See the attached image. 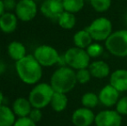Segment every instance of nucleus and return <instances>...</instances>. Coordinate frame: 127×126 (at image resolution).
<instances>
[{
	"label": "nucleus",
	"mask_w": 127,
	"mask_h": 126,
	"mask_svg": "<svg viewBox=\"0 0 127 126\" xmlns=\"http://www.w3.org/2000/svg\"><path fill=\"white\" fill-rule=\"evenodd\" d=\"M38 7L35 0H20L17 1L14 11L18 20L22 22H30L36 17Z\"/></svg>",
	"instance_id": "6e6552de"
},
{
	"label": "nucleus",
	"mask_w": 127,
	"mask_h": 126,
	"mask_svg": "<svg viewBox=\"0 0 127 126\" xmlns=\"http://www.w3.org/2000/svg\"><path fill=\"white\" fill-rule=\"evenodd\" d=\"M55 91L50 84L40 82L34 85L33 88L29 93V100L33 108L43 109L49 105Z\"/></svg>",
	"instance_id": "7ed1b4c3"
},
{
	"label": "nucleus",
	"mask_w": 127,
	"mask_h": 126,
	"mask_svg": "<svg viewBox=\"0 0 127 126\" xmlns=\"http://www.w3.org/2000/svg\"><path fill=\"white\" fill-rule=\"evenodd\" d=\"M67 104H68V99L67 94L55 92L49 105L55 112H62L67 108Z\"/></svg>",
	"instance_id": "aec40b11"
},
{
	"label": "nucleus",
	"mask_w": 127,
	"mask_h": 126,
	"mask_svg": "<svg viewBox=\"0 0 127 126\" xmlns=\"http://www.w3.org/2000/svg\"><path fill=\"white\" fill-rule=\"evenodd\" d=\"M13 126H37L36 123L30 119L29 117H24V118H18L16 120L15 124Z\"/></svg>",
	"instance_id": "cd10ccee"
},
{
	"label": "nucleus",
	"mask_w": 127,
	"mask_h": 126,
	"mask_svg": "<svg viewBox=\"0 0 127 126\" xmlns=\"http://www.w3.org/2000/svg\"><path fill=\"white\" fill-rule=\"evenodd\" d=\"M59 26L63 29H72L76 24V17L75 15L71 12H67L64 10L63 13L59 17L57 20Z\"/></svg>",
	"instance_id": "412c9836"
},
{
	"label": "nucleus",
	"mask_w": 127,
	"mask_h": 126,
	"mask_svg": "<svg viewBox=\"0 0 127 126\" xmlns=\"http://www.w3.org/2000/svg\"><path fill=\"white\" fill-rule=\"evenodd\" d=\"M3 100H4V97H3V93L1 92V90H0V105H2V104H3Z\"/></svg>",
	"instance_id": "473e14b6"
},
{
	"label": "nucleus",
	"mask_w": 127,
	"mask_h": 126,
	"mask_svg": "<svg viewBox=\"0 0 127 126\" xmlns=\"http://www.w3.org/2000/svg\"><path fill=\"white\" fill-rule=\"evenodd\" d=\"M49 84L55 92L65 94L70 93L77 84L75 71L66 66L59 67L51 75Z\"/></svg>",
	"instance_id": "f03ea898"
},
{
	"label": "nucleus",
	"mask_w": 127,
	"mask_h": 126,
	"mask_svg": "<svg viewBox=\"0 0 127 126\" xmlns=\"http://www.w3.org/2000/svg\"><path fill=\"white\" fill-rule=\"evenodd\" d=\"M74 46L80 49H87L93 43V38L86 29L77 31L73 37Z\"/></svg>",
	"instance_id": "a211bd4d"
},
{
	"label": "nucleus",
	"mask_w": 127,
	"mask_h": 126,
	"mask_svg": "<svg viewBox=\"0 0 127 126\" xmlns=\"http://www.w3.org/2000/svg\"><path fill=\"white\" fill-rule=\"evenodd\" d=\"M63 55L66 65L74 70L87 68L90 65L91 57L86 49H80L74 46L67 49Z\"/></svg>",
	"instance_id": "39448f33"
},
{
	"label": "nucleus",
	"mask_w": 127,
	"mask_h": 126,
	"mask_svg": "<svg viewBox=\"0 0 127 126\" xmlns=\"http://www.w3.org/2000/svg\"><path fill=\"white\" fill-rule=\"evenodd\" d=\"M29 118L31 120H33L35 123H38L42 120V112L41 111V109L38 108H32L31 111H30Z\"/></svg>",
	"instance_id": "c85d7f7f"
},
{
	"label": "nucleus",
	"mask_w": 127,
	"mask_h": 126,
	"mask_svg": "<svg viewBox=\"0 0 127 126\" xmlns=\"http://www.w3.org/2000/svg\"><path fill=\"white\" fill-rule=\"evenodd\" d=\"M76 73V79L77 83H80L81 85L87 84L89 82L92 78V74H91L90 71H89L88 67L87 68H82L80 70H77Z\"/></svg>",
	"instance_id": "393cba45"
},
{
	"label": "nucleus",
	"mask_w": 127,
	"mask_h": 126,
	"mask_svg": "<svg viewBox=\"0 0 127 126\" xmlns=\"http://www.w3.org/2000/svg\"><path fill=\"white\" fill-rule=\"evenodd\" d=\"M4 10L7 12H14L17 7V1L16 0H3Z\"/></svg>",
	"instance_id": "c756f323"
},
{
	"label": "nucleus",
	"mask_w": 127,
	"mask_h": 126,
	"mask_svg": "<svg viewBox=\"0 0 127 126\" xmlns=\"http://www.w3.org/2000/svg\"><path fill=\"white\" fill-rule=\"evenodd\" d=\"M6 64L3 61H2V60H0V75H2V74H3L5 72H6Z\"/></svg>",
	"instance_id": "7c9ffc66"
},
{
	"label": "nucleus",
	"mask_w": 127,
	"mask_h": 126,
	"mask_svg": "<svg viewBox=\"0 0 127 126\" xmlns=\"http://www.w3.org/2000/svg\"><path fill=\"white\" fill-rule=\"evenodd\" d=\"M92 77L95 79H104L110 74V67L104 61H95L88 67Z\"/></svg>",
	"instance_id": "dca6fc26"
},
{
	"label": "nucleus",
	"mask_w": 127,
	"mask_h": 126,
	"mask_svg": "<svg viewBox=\"0 0 127 126\" xmlns=\"http://www.w3.org/2000/svg\"><path fill=\"white\" fill-rule=\"evenodd\" d=\"M86 50H87V54H89V56L91 58H96L101 55L104 49L103 47L99 43H98V42H93Z\"/></svg>",
	"instance_id": "a878e982"
},
{
	"label": "nucleus",
	"mask_w": 127,
	"mask_h": 126,
	"mask_svg": "<svg viewBox=\"0 0 127 126\" xmlns=\"http://www.w3.org/2000/svg\"><path fill=\"white\" fill-rule=\"evenodd\" d=\"M110 85L118 90L119 93L127 91V70L117 69L110 75Z\"/></svg>",
	"instance_id": "4468645a"
},
{
	"label": "nucleus",
	"mask_w": 127,
	"mask_h": 126,
	"mask_svg": "<svg viewBox=\"0 0 127 126\" xmlns=\"http://www.w3.org/2000/svg\"><path fill=\"white\" fill-rule=\"evenodd\" d=\"M64 10L75 14L84 8L85 0H62Z\"/></svg>",
	"instance_id": "4be33fe9"
},
{
	"label": "nucleus",
	"mask_w": 127,
	"mask_h": 126,
	"mask_svg": "<svg viewBox=\"0 0 127 126\" xmlns=\"http://www.w3.org/2000/svg\"><path fill=\"white\" fill-rule=\"evenodd\" d=\"M16 115L12 108L8 105H0V126H13L15 124Z\"/></svg>",
	"instance_id": "6ab92c4d"
},
{
	"label": "nucleus",
	"mask_w": 127,
	"mask_h": 126,
	"mask_svg": "<svg viewBox=\"0 0 127 126\" xmlns=\"http://www.w3.org/2000/svg\"><path fill=\"white\" fill-rule=\"evenodd\" d=\"M105 48L109 53L117 57L127 56V30L114 31L105 40Z\"/></svg>",
	"instance_id": "20e7f679"
},
{
	"label": "nucleus",
	"mask_w": 127,
	"mask_h": 126,
	"mask_svg": "<svg viewBox=\"0 0 127 126\" xmlns=\"http://www.w3.org/2000/svg\"><path fill=\"white\" fill-rule=\"evenodd\" d=\"M18 18L14 12L5 11L0 17V30L4 34L13 33L17 29Z\"/></svg>",
	"instance_id": "ddd939ff"
},
{
	"label": "nucleus",
	"mask_w": 127,
	"mask_h": 126,
	"mask_svg": "<svg viewBox=\"0 0 127 126\" xmlns=\"http://www.w3.org/2000/svg\"><path fill=\"white\" fill-rule=\"evenodd\" d=\"M15 67L19 79L27 85H35L42 79V67L32 54L16 61Z\"/></svg>",
	"instance_id": "f257e3e1"
},
{
	"label": "nucleus",
	"mask_w": 127,
	"mask_h": 126,
	"mask_svg": "<svg viewBox=\"0 0 127 126\" xmlns=\"http://www.w3.org/2000/svg\"><path fill=\"white\" fill-rule=\"evenodd\" d=\"M93 9L99 13L105 12L110 9L112 0H89Z\"/></svg>",
	"instance_id": "b1692460"
},
{
	"label": "nucleus",
	"mask_w": 127,
	"mask_h": 126,
	"mask_svg": "<svg viewBox=\"0 0 127 126\" xmlns=\"http://www.w3.org/2000/svg\"><path fill=\"white\" fill-rule=\"evenodd\" d=\"M116 111L122 116L127 115V96L120 98L116 104Z\"/></svg>",
	"instance_id": "bb28decb"
},
{
	"label": "nucleus",
	"mask_w": 127,
	"mask_h": 126,
	"mask_svg": "<svg viewBox=\"0 0 127 126\" xmlns=\"http://www.w3.org/2000/svg\"><path fill=\"white\" fill-rule=\"evenodd\" d=\"M40 11L47 18L57 21L64 11L62 0H44L40 6Z\"/></svg>",
	"instance_id": "1a4fd4ad"
},
{
	"label": "nucleus",
	"mask_w": 127,
	"mask_h": 126,
	"mask_svg": "<svg viewBox=\"0 0 127 126\" xmlns=\"http://www.w3.org/2000/svg\"><path fill=\"white\" fill-rule=\"evenodd\" d=\"M80 102L83 107L92 110L93 108H95L99 104V95L95 94L94 93H86L85 94L82 95Z\"/></svg>",
	"instance_id": "5701e85b"
},
{
	"label": "nucleus",
	"mask_w": 127,
	"mask_h": 126,
	"mask_svg": "<svg viewBox=\"0 0 127 126\" xmlns=\"http://www.w3.org/2000/svg\"><path fill=\"white\" fill-rule=\"evenodd\" d=\"M94 124L96 126H121L122 117L116 110H105L95 115Z\"/></svg>",
	"instance_id": "9d476101"
},
{
	"label": "nucleus",
	"mask_w": 127,
	"mask_h": 126,
	"mask_svg": "<svg viewBox=\"0 0 127 126\" xmlns=\"http://www.w3.org/2000/svg\"><path fill=\"white\" fill-rule=\"evenodd\" d=\"M71 120L74 126H91L94 123L95 115L91 109L80 107L73 112Z\"/></svg>",
	"instance_id": "9b49d317"
},
{
	"label": "nucleus",
	"mask_w": 127,
	"mask_h": 126,
	"mask_svg": "<svg viewBox=\"0 0 127 126\" xmlns=\"http://www.w3.org/2000/svg\"><path fill=\"white\" fill-rule=\"evenodd\" d=\"M4 12H5V10H4V6H3V0H0V17H1Z\"/></svg>",
	"instance_id": "2f4dec72"
},
{
	"label": "nucleus",
	"mask_w": 127,
	"mask_h": 126,
	"mask_svg": "<svg viewBox=\"0 0 127 126\" xmlns=\"http://www.w3.org/2000/svg\"><path fill=\"white\" fill-rule=\"evenodd\" d=\"M7 53L11 60L20 61L27 55L26 47L18 41H13L7 47Z\"/></svg>",
	"instance_id": "f3484780"
},
{
	"label": "nucleus",
	"mask_w": 127,
	"mask_h": 126,
	"mask_svg": "<svg viewBox=\"0 0 127 126\" xmlns=\"http://www.w3.org/2000/svg\"><path fill=\"white\" fill-rule=\"evenodd\" d=\"M32 108L33 107H32L29 99L24 97L17 98L12 104V110L17 118L29 117Z\"/></svg>",
	"instance_id": "2eb2a0df"
},
{
	"label": "nucleus",
	"mask_w": 127,
	"mask_h": 126,
	"mask_svg": "<svg viewBox=\"0 0 127 126\" xmlns=\"http://www.w3.org/2000/svg\"><path fill=\"white\" fill-rule=\"evenodd\" d=\"M93 40L96 42H102L108 38L112 33V24L108 18L100 17L94 19L87 28Z\"/></svg>",
	"instance_id": "423d86ee"
},
{
	"label": "nucleus",
	"mask_w": 127,
	"mask_h": 126,
	"mask_svg": "<svg viewBox=\"0 0 127 126\" xmlns=\"http://www.w3.org/2000/svg\"><path fill=\"white\" fill-rule=\"evenodd\" d=\"M99 102L106 107L116 105L119 99V92L112 85H106L100 90L99 93Z\"/></svg>",
	"instance_id": "f8f14e48"
},
{
	"label": "nucleus",
	"mask_w": 127,
	"mask_h": 126,
	"mask_svg": "<svg viewBox=\"0 0 127 126\" xmlns=\"http://www.w3.org/2000/svg\"><path fill=\"white\" fill-rule=\"evenodd\" d=\"M0 52H1V48H0Z\"/></svg>",
	"instance_id": "f704fd0d"
},
{
	"label": "nucleus",
	"mask_w": 127,
	"mask_h": 126,
	"mask_svg": "<svg viewBox=\"0 0 127 126\" xmlns=\"http://www.w3.org/2000/svg\"><path fill=\"white\" fill-rule=\"evenodd\" d=\"M34 57L42 67H49L58 63L61 55L54 47L49 45H41L35 49Z\"/></svg>",
	"instance_id": "0eeeda50"
},
{
	"label": "nucleus",
	"mask_w": 127,
	"mask_h": 126,
	"mask_svg": "<svg viewBox=\"0 0 127 126\" xmlns=\"http://www.w3.org/2000/svg\"><path fill=\"white\" fill-rule=\"evenodd\" d=\"M16 1H20V0H16Z\"/></svg>",
	"instance_id": "72a5a7b5"
}]
</instances>
